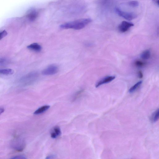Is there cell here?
<instances>
[{
    "mask_svg": "<svg viewBox=\"0 0 159 159\" xmlns=\"http://www.w3.org/2000/svg\"><path fill=\"white\" fill-rule=\"evenodd\" d=\"M90 18L83 19L70 22L61 25L60 28L62 29H72L79 30L83 28L92 22Z\"/></svg>",
    "mask_w": 159,
    "mask_h": 159,
    "instance_id": "cell-1",
    "label": "cell"
},
{
    "mask_svg": "<svg viewBox=\"0 0 159 159\" xmlns=\"http://www.w3.org/2000/svg\"><path fill=\"white\" fill-rule=\"evenodd\" d=\"M39 74L36 72H33L27 74L23 78L22 81L26 85H30L37 80Z\"/></svg>",
    "mask_w": 159,
    "mask_h": 159,
    "instance_id": "cell-2",
    "label": "cell"
},
{
    "mask_svg": "<svg viewBox=\"0 0 159 159\" xmlns=\"http://www.w3.org/2000/svg\"><path fill=\"white\" fill-rule=\"evenodd\" d=\"M115 11L119 16L124 18L125 19L128 20H131L137 17V15L133 12H125L122 11L118 8H116L115 9Z\"/></svg>",
    "mask_w": 159,
    "mask_h": 159,
    "instance_id": "cell-3",
    "label": "cell"
},
{
    "mask_svg": "<svg viewBox=\"0 0 159 159\" xmlns=\"http://www.w3.org/2000/svg\"><path fill=\"white\" fill-rule=\"evenodd\" d=\"M58 68L55 65H51L42 71V74L45 76H50L56 74L58 72Z\"/></svg>",
    "mask_w": 159,
    "mask_h": 159,
    "instance_id": "cell-4",
    "label": "cell"
},
{
    "mask_svg": "<svg viewBox=\"0 0 159 159\" xmlns=\"http://www.w3.org/2000/svg\"><path fill=\"white\" fill-rule=\"evenodd\" d=\"M134 24L132 23L126 21H123L121 23L119 26V31L122 32L127 31L131 27H133Z\"/></svg>",
    "mask_w": 159,
    "mask_h": 159,
    "instance_id": "cell-5",
    "label": "cell"
},
{
    "mask_svg": "<svg viewBox=\"0 0 159 159\" xmlns=\"http://www.w3.org/2000/svg\"><path fill=\"white\" fill-rule=\"evenodd\" d=\"M38 13L36 9H31L28 11L27 17L30 21L32 22L35 20L38 16Z\"/></svg>",
    "mask_w": 159,
    "mask_h": 159,
    "instance_id": "cell-6",
    "label": "cell"
},
{
    "mask_svg": "<svg viewBox=\"0 0 159 159\" xmlns=\"http://www.w3.org/2000/svg\"><path fill=\"white\" fill-rule=\"evenodd\" d=\"M116 77L114 76H108L105 77L97 83L96 85V87L98 88L102 85L111 82Z\"/></svg>",
    "mask_w": 159,
    "mask_h": 159,
    "instance_id": "cell-7",
    "label": "cell"
},
{
    "mask_svg": "<svg viewBox=\"0 0 159 159\" xmlns=\"http://www.w3.org/2000/svg\"><path fill=\"white\" fill-rule=\"evenodd\" d=\"M28 49L35 52H39L41 50V46L37 43H34L29 45L27 47Z\"/></svg>",
    "mask_w": 159,
    "mask_h": 159,
    "instance_id": "cell-8",
    "label": "cell"
},
{
    "mask_svg": "<svg viewBox=\"0 0 159 159\" xmlns=\"http://www.w3.org/2000/svg\"><path fill=\"white\" fill-rule=\"evenodd\" d=\"M50 106L49 105H45L41 107L34 112V114L35 115L40 114L45 112L48 110Z\"/></svg>",
    "mask_w": 159,
    "mask_h": 159,
    "instance_id": "cell-9",
    "label": "cell"
},
{
    "mask_svg": "<svg viewBox=\"0 0 159 159\" xmlns=\"http://www.w3.org/2000/svg\"><path fill=\"white\" fill-rule=\"evenodd\" d=\"M84 92V90L83 89H81L79 90L77 92H76L72 96V100L73 102H74L77 99H79L80 98L81 96H82V94Z\"/></svg>",
    "mask_w": 159,
    "mask_h": 159,
    "instance_id": "cell-10",
    "label": "cell"
},
{
    "mask_svg": "<svg viewBox=\"0 0 159 159\" xmlns=\"http://www.w3.org/2000/svg\"><path fill=\"white\" fill-rule=\"evenodd\" d=\"M159 109H158L152 115L150 118L151 121L153 123L156 122L159 120Z\"/></svg>",
    "mask_w": 159,
    "mask_h": 159,
    "instance_id": "cell-11",
    "label": "cell"
},
{
    "mask_svg": "<svg viewBox=\"0 0 159 159\" xmlns=\"http://www.w3.org/2000/svg\"><path fill=\"white\" fill-rule=\"evenodd\" d=\"M142 81H139L136 83L135 85H134L133 86L131 87L130 89L129 90V92L130 93H132L135 92V91H136L138 88H139L141 85H142Z\"/></svg>",
    "mask_w": 159,
    "mask_h": 159,
    "instance_id": "cell-12",
    "label": "cell"
},
{
    "mask_svg": "<svg viewBox=\"0 0 159 159\" xmlns=\"http://www.w3.org/2000/svg\"><path fill=\"white\" fill-rule=\"evenodd\" d=\"M150 51L148 50H146L143 51L141 55V58L145 60L149 59L150 58Z\"/></svg>",
    "mask_w": 159,
    "mask_h": 159,
    "instance_id": "cell-13",
    "label": "cell"
},
{
    "mask_svg": "<svg viewBox=\"0 0 159 159\" xmlns=\"http://www.w3.org/2000/svg\"><path fill=\"white\" fill-rule=\"evenodd\" d=\"M14 73V71L11 69H0V74L6 75H11Z\"/></svg>",
    "mask_w": 159,
    "mask_h": 159,
    "instance_id": "cell-14",
    "label": "cell"
},
{
    "mask_svg": "<svg viewBox=\"0 0 159 159\" xmlns=\"http://www.w3.org/2000/svg\"><path fill=\"white\" fill-rule=\"evenodd\" d=\"M52 131L54 133L56 134L57 137L59 136L61 134L60 128L58 126H56L54 127Z\"/></svg>",
    "mask_w": 159,
    "mask_h": 159,
    "instance_id": "cell-15",
    "label": "cell"
},
{
    "mask_svg": "<svg viewBox=\"0 0 159 159\" xmlns=\"http://www.w3.org/2000/svg\"><path fill=\"white\" fill-rule=\"evenodd\" d=\"M128 5L131 7H135L138 6L139 3L138 1H131L128 3Z\"/></svg>",
    "mask_w": 159,
    "mask_h": 159,
    "instance_id": "cell-16",
    "label": "cell"
},
{
    "mask_svg": "<svg viewBox=\"0 0 159 159\" xmlns=\"http://www.w3.org/2000/svg\"><path fill=\"white\" fill-rule=\"evenodd\" d=\"M135 65L136 66L138 67H142L145 65V63L141 61L137 60L135 62Z\"/></svg>",
    "mask_w": 159,
    "mask_h": 159,
    "instance_id": "cell-17",
    "label": "cell"
},
{
    "mask_svg": "<svg viewBox=\"0 0 159 159\" xmlns=\"http://www.w3.org/2000/svg\"><path fill=\"white\" fill-rule=\"evenodd\" d=\"M7 34H8V33L6 30H4L2 32H0V40L3 38L6 37L7 36Z\"/></svg>",
    "mask_w": 159,
    "mask_h": 159,
    "instance_id": "cell-18",
    "label": "cell"
},
{
    "mask_svg": "<svg viewBox=\"0 0 159 159\" xmlns=\"http://www.w3.org/2000/svg\"><path fill=\"white\" fill-rule=\"evenodd\" d=\"M10 159H26L25 156L23 155L17 156L13 157Z\"/></svg>",
    "mask_w": 159,
    "mask_h": 159,
    "instance_id": "cell-19",
    "label": "cell"
},
{
    "mask_svg": "<svg viewBox=\"0 0 159 159\" xmlns=\"http://www.w3.org/2000/svg\"><path fill=\"white\" fill-rule=\"evenodd\" d=\"M6 62V60L4 58L0 59V65H2L5 64Z\"/></svg>",
    "mask_w": 159,
    "mask_h": 159,
    "instance_id": "cell-20",
    "label": "cell"
},
{
    "mask_svg": "<svg viewBox=\"0 0 159 159\" xmlns=\"http://www.w3.org/2000/svg\"><path fill=\"white\" fill-rule=\"evenodd\" d=\"M51 136L52 138L55 139L57 137V136L56 135V134L55 133H54V132L53 131H51Z\"/></svg>",
    "mask_w": 159,
    "mask_h": 159,
    "instance_id": "cell-21",
    "label": "cell"
},
{
    "mask_svg": "<svg viewBox=\"0 0 159 159\" xmlns=\"http://www.w3.org/2000/svg\"><path fill=\"white\" fill-rule=\"evenodd\" d=\"M138 76L139 78H143V75L142 72L141 71H140L138 72Z\"/></svg>",
    "mask_w": 159,
    "mask_h": 159,
    "instance_id": "cell-22",
    "label": "cell"
},
{
    "mask_svg": "<svg viewBox=\"0 0 159 159\" xmlns=\"http://www.w3.org/2000/svg\"><path fill=\"white\" fill-rule=\"evenodd\" d=\"M5 111V109L3 108H0V115L2 114Z\"/></svg>",
    "mask_w": 159,
    "mask_h": 159,
    "instance_id": "cell-23",
    "label": "cell"
},
{
    "mask_svg": "<svg viewBox=\"0 0 159 159\" xmlns=\"http://www.w3.org/2000/svg\"><path fill=\"white\" fill-rule=\"evenodd\" d=\"M54 157V156L52 155L49 156L47 157L46 158V159H51L53 158Z\"/></svg>",
    "mask_w": 159,
    "mask_h": 159,
    "instance_id": "cell-24",
    "label": "cell"
}]
</instances>
